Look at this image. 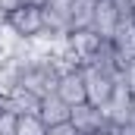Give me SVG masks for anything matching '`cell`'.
I'll use <instances>...</instances> for the list:
<instances>
[{"mask_svg":"<svg viewBox=\"0 0 135 135\" xmlns=\"http://www.w3.org/2000/svg\"><path fill=\"white\" fill-rule=\"evenodd\" d=\"M82 75H85V94H88V104L104 107L107 98L113 94L116 79H113V75H107V72L98 69V66H82Z\"/></svg>","mask_w":135,"mask_h":135,"instance_id":"1","label":"cell"},{"mask_svg":"<svg viewBox=\"0 0 135 135\" xmlns=\"http://www.w3.org/2000/svg\"><path fill=\"white\" fill-rule=\"evenodd\" d=\"M41 16H44V28L57 35L72 32V0H44L41 3Z\"/></svg>","mask_w":135,"mask_h":135,"instance_id":"2","label":"cell"},{"mask_svg":"<svg viewBox=\"0 0 135 135\" xmlns=\"http://www.w3.org/2000/svg\"><path fill=\"white\" fill-rule=\"evenodd\" d=\"M6 25H9L16 35H22V38H35L38 32H44V16H41V6L25 3V6H19V9H13V13L6 16Z\"/></svg>","mask_w":135,"mask_h":135,"instance_id":"3","label":"cell"},{"mask_svg":"<svg viewBox=\"0 0 135 135\" xmlns=\"http://www.w3.org/2000/svg\"><path fill=\"white\" fill-rule=\"evenodd\" d=\"M101 110H104V116H107V123H110V126H123V123H129L132 91H129V85H126L123 79L113 85V94L107 98V104H104Z\"/></svg>","mask_w":135,"mask_h":135,"instance_id":"4","label":"cell"},{"mask_svg":"<svg viewBox=\"0 0 135 135\" xmlns=\"http://www.w3.org/2000/svg\"><path fill=\"white\" fill-rule=\"evenodd\" d=\"M69 123L75 126V132L79 135H98L107 126V116H104L101 107H94V104H79V107H72L69 110Z\"/></svg>","mask_w":135,"mask_h":135,"instance_id":"5","label":"cell"},{"mask_svg":"<svg viewBox=\"0 0 135 135\" xmlns=\"http://www.w3.org/2000/svg\"><path fill=\"white\" fill-rule=\"evenodd\" d=\"M101 38L91 32V28H82V32H69L66 38V50L79 60V66H85V63H91L94 60V54L101 50Z\"/></svg>","mask_w":135,"mask_h":135,"instance_id":"6","label":"cell"},{"mask_svg":"<svg viewBox=\"0 0 135 135\" xmlns=\"http://www.w3.org/2000/svg\"><path fill=\"white\" fill-rule=\"evenodd\" d=\"M119 13L113 6V0H94V16H91V32L98 35L101 41H110L116 25H119Z\"/></svg>","mask_w":135,"mask_h":135,"instance_id":"7","label":"cell"},{"mask_svg":"<svg viewBox=\"0 0 135 135\" xmlns=\"http://www.w3.org/2000/svg\"><path fill=\"white\" fill-rule=\"evenodd\" d=\"M57 94H60L69 107H79V104L88 101V94H85V75H82V66L66 69V72L60 75V82H57Z\"/></svg>","mask_w":135,"mask_h":135,"instance_id":"8","label":"cell"},{"mask_svg":"<svg viewBox=\"0 0 135 135\" xmlns=\"http://www.w3.org/2000/svg\"><path fill=\"white\" fill-rule=\"evenodd\" d=\"M110 47L116 50V57L123 63V72H126V66L135 63V22L132 19H126V22L116 25V32L110 38Z\"/></svg>","mask_w":135,"mask_h":135,"instance_id":"9","label":"cell"},{"mask_svg":"<svg viewBox=\"0 0 135 135\" xmlns=\"http://www.w3.org/2000/svg\"><path fill=\"white\" fill-rule=\"evenodd\" d=\"M0 110L16 113V116H38V110H41V98L32 94V91H25V88L19 85L9 98H0Z\"/></svg>","mask_w":135,"mask_h":135,"instance_id":"10","label":"cell"},{"mask_svg":"<svg viewBox=\"0 0 135 135\" xmlns=\"http://www.w3.org/2000/svg\"><path fill=\"white\" fill-rule=\"evenodd\" d=\"M69 107L57 91L54 94H47V98H41V110H38V116L44 119V126L50 129V126H60V123H69Z\"/></svg>","mask_w":135,"mask_h":135,"instance_id":"11","label":"cell"},{"mask_svg":"<svg viewBox=\"0 0 135 135\" xmlns=\"http://www.w3.org/2000/svg\"><path fill=\"white\" fill-rule=\"evenodd\" d=\"M91 16H94V0H72V32L91 28Z\"/></svg>","mask_w":135,"mask_h":135,"instance_id":"12","label":"cell"},{"mask_svg":"<svg viewBox=\"0 0 135 135\" xmlns=\"http://www.w3.org/2000/svg\"><path fill=\"white\" fill-rule=\"evenodd\" d=\"M16 88H19V63L3 60V66H0V98H9Z\"/></svg>","mask_w":135,"mask_h":135,"instance_id":"13","label":"cell"},{"mask_svg":"<svg viewBox=\"0 0 135 135\" xmlns=\"http://www.w3.org/2000/svg\"><path fill=\"white\" fill-rule=\"evenodd\" d=\"M16 135H47V126L41 116H19L16 119Z\"/></svg>","mask_w":135,"mask_h":135,"instance_id":"14","label":"cell"},{"mask_svg":"<svg viewBox=\"0 0 135 135\" xmlns=\"http://www.w3.org/2000/svg\"><path fill=\"white\" fill-rule=\"evenodd\" d=\"M16 113H6V110H0V135H16Z\"/></svg>","mask_w":135,"mask_h":135,"instance_id":"15","label":"cell"},{"mask_svg":"<svg viewBox=\"0 0 135 135\" xmlns=\"http://www.w3.org/2000/svg\"><path fill=\"white\" fill-rule=\"evenodd\" d=\"M98 135H135V126H129V123H123V126H110V123H107Z\"/></svg>","mask_w":135,"mask_h":135,"instance_id":"16","label":"cell"},{"mask_svg":"<svg viewBox=\"0 0 135 135\" xmlns=\"http://www.w3.org/2000/svg\"><path fill=\"white\" fill-rule=\"evenodd\" d=\"M19 6H25V0H0V16L6 19L13 9H19Z\"/></svg>","mask_w":135,"mask_h":135,"instance_id":"17","label":"cell"},{"mask_svg":"<svg viewBox=\"0 0 135 135\" xmlns=\"http://www.w3.org/2000/svg\"><path fill=\"white\" fill-rule=\"evenodd\" d=\"M47 135H79V132H75V126H72V123H60V126H50Z\"/></svg>","mask_w":135,"mask_h":135,"instance_id":"18","label":"cell"},{"mask_svg":"<svg viewBox=\"0 0 135 135\" xmlns=\"http://www.w3.org/2000/svg\"><path fill=\"white\" fill-rule=\"evenodd\" d=\"M129 126H135V94H132V110H129Z\"/></svg>","mask_w":135,"mask_h":135,"instance_id":"19","label":"cell"},{"mask_svg":"<svg viewBox=\"0 0 135 135\" xmlns=\"http://www.w3.org/2000/svg\"><path fill=\"white\" fill-rule=\"evenodd\" d=\"M129 9H132V22H135V0H129Z\"/></svg>","mask_w":135,"mask_h":135,"instance_id":"20","label":"cell"},{"mask_svg":"<svg viewBox=\"0 0 135 135\" xmlns=\"http://www.w3.org/2000/svg\"><path fill=\"white\" fill-rule=\"evenodd\" d=\"M0 66H3V54H0Z\"/></svg>","mask_w":135,"mask_h":135,"instance_id":"21","label":"cell"}]
</instances>
